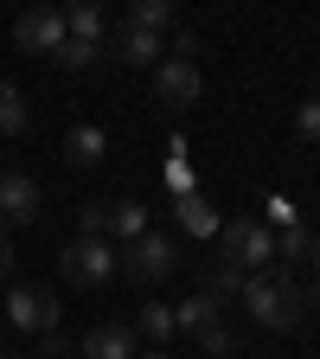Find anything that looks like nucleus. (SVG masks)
<instances>
[{
  "instance_id": "20",
  "label": "nucleus",
  "mask_w": 320,
  "mask_h": 359,
  "mask_svg": "<svg viewBox=\"0 0 320 359\" xmlns=\"http://www.w3.org/2000/svg\"><path fill=\"white\" fill-rule=\"evenodd\" d=\"M134 334H148L154 346L173 340V302H141V327H134Z\"/></svg>"
},
{
  "instance_id": "27",
  "label": "nucleus",
  "mask_w": 320,
  "mask_h": 359,
  "mask_svg": "<svg viewBox=\"0 0 320 359\" xmlns=\"http://www.w3.org/2000/svg\"><path fill=\"white\" fill-rule=\"evenodd\" d=\"M307 263H314V269H320V238H314V250H307Z\"/></svg>"
},
{
  "instance_id": "3",
  "label": "nucleus",
  "mask_w": 320,
  "mask_h": 359,
  "mask_svg": "<svg viewBox=\"0 0 320 359\" xmlns=\"http://www.w3.org/2000/svg\"><path fill=\"white\" fill-rule=\"evenodd\" d=\"M218 238H224V269L231 276H244V269H263L269 257H276V231H269L263 218H237V224H218Z\"/></svg>"
},
{
  "instance_id": "25",
  "label": "nucleus",
  "mask_w": 320,
  "mask_h": 359,
  "mask_svg": "<svg viewBox=\"0 0 320 359\" xmlns=\"http://www.w3.org/2000/svg\"><path fill=\"white\" fill-rule=\"evenodd\" d=\"M263 212H269V224H282V231H288V224H301V212H295V199H288V193H269V199H263Z\"/></svg>"
},
{
  "instance_id": "10",
  "label": "nucleus",
  "mask_w": 320,
  "mask_h": 359,
  "mask_svg": "<svg viewBox=\"0 0 320 359\" xmlns=\"http://www.w3.org/2000/svg\"><path fill=\"white\" fill-rule=\"evenodd\" d=\"M103 154H109V135H103L97 122H77V128L64 135V161H71V167H97Z\"/></svg>"
},
{
  "instance_id": "12",
  "label": "nucleus",
  "mask_w": 320,
  "mask_h": 359,
  "mask_svg": "<svg viewBox=\"0 0 320 359\" xmlns=\"http://www.w3.org/2000/svg\"><path fill=\"white\" fill-rule=\"evenodd\" d=\"M109 52H116L122 65H134V71H141V65H160V39H154V32H134V26H122Z\"/></svg>"
},
{
  "instance_id": "17",
  "label": "nucleus",
  "mask_w": 320,
  "mask_h": 359,
  "mask_svg": "<svg viewBox=\"0 0 320 359\" xmlns=\"http://www.w3.org/2000/svg\"><path fill=\"white\" fill-rule=\"evenodd\" d=\"M32 109H26V90L20 83H0V135H26Z\"/></svg>"
},
{
  "instance_id": "18",
  "label": "nucleus",
  "mask_w": 320,
  "mask_h": 359,
  "mask_svg": "<svg viewBox=\"0 0 320 359\" xmlns=\"http://www.w3.org/2000/svg\"><path fill=\"white\" fill-rule=\"evenodd\" d=\"M211 314H218L211 295H186V302H173V334H199Z\"/></svg>"
},
{
  "instance_id": "5",
  "label": "nucleus",
  "mask_w": 320,
  "mask_h": 359,
  "mask_svg": "<svg viewBox=\"0 0 320 359\" xmlns=\"http://www.w3.org/2000/svg\"><path fill=\"white\" fill-rule=\"evenodd\" d=\"M199 90H205V77H199V58H160L154 65V97L167 103V109H193L199 103Z\"/></svg>"
},
{
  "instance_id": "1",
  "label": "nucleus",
  "mask_w": 320,
  "mask_h": 359,
  "mask_svg": "<svg viewBox=\"0 0 320 359\" xmlns=\"http://www.w3.org/2000/svg\"><path fill=\"white\" fill-rule=\"evenodd\" d=\"M244 308H250V321L269 327V334H295L307 321V295L295 289L288 269H256V276L244 283Z\"/></svg>"
},
{
  "instance_id": "29",
  "label": "nucleus",
  "mask_w": 320,
  "mask_h": 359,
  "mask_svg": "<svg viewBox=\"0 0 320 359\" xmlns=\"http://www.w3.org/2000/svg\"><path fill=\"white\" fill-rule=\"evenodd\" d=\"M307 308H320V289H314V295H307Z\"/></svg>"
},
{
  "instance_id": "14",
  "label": "nucleus",
  "mask_w": 320,
  "mask_h": 359,
  "mask_svg": "<svg viewBox=\"0 0 320 359\" xmlns=\"http://www.w3.org/2000/svg\"><path fill=\"white\" fill-rule=\"evenodd\" d=\"M64 39L109 45V39H103V7H97V0H77V7H64Z\"/></svg>"
},
{
  "instance_id": "22",
  "label": "nucleus",
  "mask_w": 320,
  "mask_h": 359,
  "mask_svg": "<svg viewBox=\"0 0 320 359\" xmlns=\"http://www.w3.org/2000/svg\"><path fill=\"white\" fill-rule=\"evenodd\" d=\"M307 250H314V231H307V224H288V231L276 238V257H288V263H307Z\"/></svg>"
},
{
  "instance_id": "24",
  "label": "nucleus",
  "mask_w": 320,
  "mask_h": 359,
  "mask_svg": "<svg viewBox=\"0 0 320 359\" xmlns=\"http://www.w3.org/2000/svg\"><path fill=\"white\" fill-rule=\"evenodd\" d=\"M295 135H301V142H320V97L295 103Z\"/></svg>"
},
{
  "instance_id": "19",
  "label": "nucleus",
  "mask_w": 320,
  "mask_h": 359,
  "mask_svg": "<svg viewBox=\"0 0 320 359\" xmlns=\"http://www.w3.org/2000/svg\"><path fill=\"white\" fill-rule=\"evenodd\" d=\"M103 58H109V45H83V39H64L58 45V65L64 71H97Z\"/></svg>"
},
{
  "instance_id": "13",
  "label": "nucleus",
  "mask_w": 320,
  "mask_h": 359,
  "mask_svg": "<svg viewBox=\"0 0 320 359\" xmlns=\"http://www.w3.org/2000/svg\"><path fill=\"white\" fill-rule=\"evenodd\" d=\"M173 20H179V13H173V0H134V7L122 13V26L154 32V39H160V32H173Z\"/></svg>"
},
{
  "instance_id": "21",
  "label": "nucleus",
  "mask_w": 320,
  "mask_h": 359,
  "mask_svg": "<svg viewBox=\"0 0 320 359\" xmlns=\"http://www.w3.org/2000/svg\"><path fill=\"white\" fill-rule=\"evenodd\" d=\"M167 187H173V199L179 193H199V180L186 167V142H167Z\"/></svg>"
},
{
  "instance_id": "28",
  "label": "nucleus",
  "mask_w": 320,
  "mask_h": 359,
  "mask_svg": "<svg viewBox=\"0 0 320 359\" xmlns=\"http://www.w3.org/2000/svg\"><path fill=\"white\" fill-rule=\"evenodd\" d=\"M141 359H173V353H160V346H154V353H141Z\"/></svg>"
},
{
  "instance_id": "11",
  "label": "nucleus",
  "mask_w": 320,
  "mask_h": 359,
  "mask_svg": "<svg viewBox=\"0 0 320 359\" xmlns=\"http://www.w3.org/2000/svg\"><path fill=\"white\" fill-rule=\"evenodd\" d=\"M173 218H179V231H186V238H211L218 231V212H211L205 193H179L173 199Z\"/></svg>"
},
{
  "instance_id": "9",
  "label": "nucleus",
  "mask_w": 320,
  "mask_h": 359,
  "mask_svg": "<svg viewBox=\"0 0 320 359\" xmlns=\"http://www.w3.org/2000/svg\"><path fill=\"white\" fill-rule=\"evenodd\" d=\"M83 359H134V327H122V321L90 327L83 334Z\"/></svg>"
},
{
  "instance_id": "7",
  "label": "nucleus",
  "mask_w": 320,
  "mask_h": 359,
  "mask_svg": "<svg viewBox=\"0 0 320 359\" xmlns=\"http://www.w3.org/2000/svg\"><path fill=\"white\" fill-rule=\"evenodd\" d=\"M58 295L52 289H13L7 295V321L20 327V334H58Z\"/></svg>"
},
{
  "instance_id": "26",
  "label": "nucleus",
  "mask_w": 320,
  "mask_h": 359,
  "mask_svg": "<svg viewBox=\"0 0 320 359\" xmlns=\"http://www.w3.org/2000/svg\"><path fill=\"white\" fill-rule=\"evenodd\" d=\"M7 276H13V238L0 231V283H7Z\"/></svg>"
},
{
  "instance_id": "23",
  "label": "nucleus",
  "mask_w": 320,
  "mask_h": 359,
  "mask_svg": "<svg viewBox=\"0 0 320 359\" xmlns=\"http://www.w3.org/2000/svg\"><path fill=\"white\" fill-rule=\"evenodd\" d=\"M77 231H83V238H103V231H109V199L77 205Z\"/></svg>"
},
{
  "instance_id": "30",
  "label": "nucleus",
  "mask_w": 320,
  "mask_h": 359,
  "mask_svg": "<svg viewBox=\"0 0 320 359\" xmlns=\"http://www.w3.org/2000/svg\"><path fill=\"white\" fill-rule=\"evenodd\" d=\"M0 359H20V353H7V346H0Z\"/></svg>"
},
{
  "instance_id": "8",
  "label": "nucleus",
  "mask_w": 320,
  "mask_h": 359,
  "mask_svg": "<svg viewBox=\"0 0 320 359\" xmlns=\"http://www.w3.org/2000/svg\"><path fill=\"white\" fill-rule=\"evenodd\" d=\"M39 212H45L39 180H26V173H0V231H13V224H39Z\"/></svg>"
},
{
  "instance_id": "16",
  "label": "nucleus",
  "mask_w": 320,
  "mask_h": 359,
  "mask_svg": "<svg viewBox=\"0 0 320 359\" xmlns=\"http://www.w3.org/2000/svg\"><path fill=\"white\" fill-rule=\"evenodd\" d=\"M193 340H199V346H205V353H211V359H231V353H237V346H244V334H237V327H231V321H224V314H211V321H205V327H199V334H193Z\"/></svg>"
},
{
  "instance_id": "15",
  "label": "nucleus",
  "mask_w": 320,
  "mask_h": 359,
  "mask_svg": "<svg viewBox=\"0 0 320 359\" xmlns=\"http://www.w3.org/2000/svg\"><path fill=\"white\" fill-rule=\"evenodd\" d=\"M109 231H116L122 244H134V238L148 231V205H141V199H109Z\"/></svg>"
},
{
  "instance_id": "2",
  "label": "nucleus",
  "mask_w": 320,
  "mask_h": 359,
  "mask_svg": "<svg viewBox=\"0 0 320 359\" xmlns=\"http://www.w3.org/2000/svg\"><path fill=\"white\" fill-rule=\"evenodd\" d=\"M173 269H179V244L167 231H141L134 244L116 250V276H128V283H167Z\"/></svg>"
},
{
  "instance_id": "6",
  "label": "nucleus",
  "mask_w": 320,
  "mask_h": 359,
  "mask_svg": "<svg viewBox=\"0 0 320 359\" xmlns=\"http://www.w3.org/2000/svg\"><path fill=\"white\" fill-rule=\"evenodd\" d=\"M13 45L20 52H45V58H58V45H64V13L58 7H26L20 20H13Z\"/></svg>"
},
{
  "instance_id": "4",
  "label": "nucleus",
  "mask_w": 320,
  "mask_h": 359,
  "mask_svg": "<svg viewBox=\"0 0 320 359\" xmlns=\"http://www.w3.org/2000/svg\"><path fill=\"white\" fill-rule=\"evenodd\" d=\"M58 269H64V283H77V289H103L116 276V250L103 238H77V244L58 250Z\"/></svg>"
}]
</instances>
